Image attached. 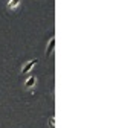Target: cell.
Segmentation results:
<instances>
[{
	"label": "cell",
	"instance_id": "1",
	"mask_svg": "<svg viewBox=\"0 0 130 128\" xmlns=\"http://www.w3.org/2000/svg\"><path fill=\"white\" fill-rule=\"evenodd\" d=\"M35 64H38V59H32V61L26 62L25 66H23V69H22V72H23V73H28V72H31V69L35 66Z\"/></svg>",
	"mask_w": 130,
	"mask_h": 128
},
{
	"label": "cell",
	"instance_id": "3",
	"mask_svg": "<svg viewBox=\"0 0 130 128\" xmlns=\"http://www.w3.org/2000/svg\"><path fill=\"white\" fill-rule=\"evenodd\" d=\"M34 84H35V76H29V78L26 79V82H25L26 89H31V87H34Z\"/></svg>",
	"mask_w": 130,
	"mask_h": 128
},
{
	"label": "cell",
	"instance_id": "4",
	"mask_svg": "<svg viewBox=\"0 0 130 128\" xmlns=\"http://www.w3.org/2000/svg\"><path fill=\"white\" fill-rule=\"evenodd\" d=\"M20 2H22V0H9V2H8V8H17L20 5Z\"/></svg>",
	"mask_w": 130,
	"mask_h": 128
},
{
	"label": "cell",
	"instance_id": "2",
	"mask_svg": "<svg viewBox=\"0 0 130 128\" xmlns=\"http://www.w3.org/2000/svg\"><path fill=\"white\" fill-rule=\"evenodd\" d=\"M54 47H55V37H52L51 40H49V44H47V49H46V56H49L51 53H52V50H54Z\"/></svg>",
	"mask_w": 130,
	"mask_h": 128
},
{
	"label": "cell",
	"instance_id": "5",
	"mask_svg": "<svg viewBox=\"0 0 130 128\" xmlns=\"http://www.w3.org/2000/svg\"><path fill=\"white\" fill-rule=\"evenodd\" d=\"M49 123H51V126L54 128V126H55V119H54V117H51V120H49Z\"/></svg>",
	"mask_w": 130,
	"mask_h": 128
}]
</instances>
